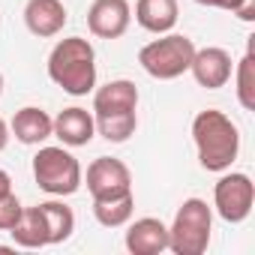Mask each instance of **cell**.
Segmentation results:
<instances>
[{
	"label": "cell",
	"mask_w": 255,
	"mask_h": 255,
	"mask_svg": "<svg viewBox=\"0 0 255 255\" xmlns=\"http://www.w3.org/2000/svg\"><path fill=\"white\" fill-rule=\"evenodd\" d=\"M0 93H3V75H0Z\"/></svg>",
	"instance_id": "cell-25"
},
{
	"label": "cell",
	"mask_w": 255,
	"mask_h": 255,
	"mask_svg": "<svg viewBox=\"0 0 255 255\" xmlns=\"http://www.w3.org/2000/svg\"><path fill=\"white\" fill-rule=\"evenodd\" d=\"M6 144H9V126H6L3 117H0V153L6 150Z\"/></svg>",
	"instance_id": "cell-23"
},
{
	"label": "cell",
	"mask_w": 255,
	"mask_h": 255,
	"mask_svg": "<svg viewBox=\"0 0 255 255\" xmlns=\"http://www.w3.org/2000/svg\"><path fill=\"white\" fill-rule=\"evenodd\" d=\"M9 234H12L15 246H24V249H42V246H48V231H45L39 207H24L21 219L9 228Z\"/></svg>",
	"instance_id": "cell-17"
},
{
	"label": "cell",
	"mask_w": 255,
	"mask_h": 255,
	"mask_svg": "<svg viewBox=\"0 0 255 255\" xmlns=\"http://www.w3.org/2000/svg\"><path fill=\"white\" fill-rule=\"evenodd\" d=\"M135 213V195L126 192L120 198H102V201H93V216L99 225L105 228H123L126 222L132 219Z\"/></svg>",
	"instance_id": "cell-19"
},
{
	"label": "cell",
	"mask_w": 255,
	"mask_h": 255,
	"mask_svg": "<svg viewBox=\"0 0 255 255\" xmlns=\"http://www.w3.org/2000/svg\"><path fill=\"white\" fill-rule=\"evenodd\" d=\"M21 201L12 195V192H3L0 195V231H9L18 219H21Z\"/></svg>",
	"instance_id": "cell-22"
},
{
	"label": "cell",
	"mask_w": 255,
	"mask_h": 255,
	"mask_svg": "<svg viewBox=\"0 0 255 255\" xmlns=\"http://www.w3.org/2000/svg\"><path fill=\"white\" fill-rule=\"evenodd\" d=\"M96 120V132L111 141V144H123L129 141L138 129V114L135 111H114V114H99Z\"/></svg>",
	"instance_id": "cell-18"
},
{
	"label": "cell",
	"mask_w": 255,
	"mask_h": 255,
	"mask_svg": "<svg viewBox=\"0 0 255 255\" xmlns=\"http://www.w3.org/2000/svg\"><path fill=\"white\" fill-rule=\"evenodd\" d=\"M126 249L132 255H159L168 249V225L156 216L126 222Z\"/></svg>",
	"instance_id": "cell-10"
},
{
	"label": "cell",
	"mask_w": 255,
	"mask_h": 255,
	"mask_svg": "<svg viewBox=\"0 0 255 255\" xmlns=\"http://www.w3.org/2000/svg\"><path fill=\"white\" fill-rule=\"evenodd\" d=\"M3 192H12V177L0 168V195H3Z\"/></svg>",
	"instance_id": "cell-24"
},
{
	"label": "cell",
	"mask_w": 255,
	"mask_h": 255,
	"mask_svg": "<svg viewBox=\"0 0 255 255\" xmlns=\"http://www.w3.org/2000/svg\"><path fill=\"white\" fill-rule=\"evenodd\" d=\"M192 141L198 150V162L204 171H228L240 153V129L237 123L219 111V108H204L192 120Z\"/></svg>",
	"instance_id": "cell-1"
},
{
	"label": "cell",
	"mask_w": 255,
	"mask_h": 255,
	"mask_svg": "<svg viewBox=\"0 0 255 255\" xmlns=\"http://www.w3.org/2000/svg\"><path fill=\"white\" fill-rule=\"evenodd\" d=\"M36 207H39L45 231H48V246H57V243H63V240L72 237V231H75V213H72V207H66L63 201H42Z\"/></svg>",
	"instance_id": "cell-16"
},
{
	"label": "cell",
	"mask_w": 255,
	"mask_h": 255,
	"mask_svg": "<svg viewBox=\"0 0 255 255\" xmlns=\"http://www.w3.org/2000/svg\"><path fill=\"white\" fill-rule=\"evenodd\" d=\"M132 24L129 0H93L87 9V30L99 39H120Z\"/></svg>",
	"instance_id": "cell-8"
},
{
	"label": "cell",
	"mask_w": 255,
	"mask_h": 255,
	"mask_svg": "<svg viewBox=\"0 0 255 255\" xmlns=\"http://www.w3.org/2000/svg\"><path fill=\"white\" fill-rule=\"evenodd\" d=\"M234 93H237V102L246 108V111H255V51H252V36H249V48L246 54L240 57V63L234 66Z\"/></svg>",
	"instance_id": "cell-20"
},
{
	"label": "cell",
	"mask_w": 255,
	"mask_h": 255,
	"mask_svg": "<svg viewBox=\"0 0 255 255\" xmlns=\"http://www.w3.org/2000/svg\"><path fill=\"white\" fill-rule=\"evenodd\" d=\"M33 180L42 192L63 198L81 189L84 174L78 159L66 147H39V153L33 156Z\"/></svg>",
	"instance_id": "cell-5"
},
{
	"label": "cell",
	"mask_w": 255,
	"mask_h": 255,
	"mask_svg": "<svg viewBox=\"0 0 255 255\" xmlns=\"http://www.w3.org/2000/svg\"><path fill=\"white\" fill-rule=\"evenodd\" d=\"M177 0H135V21L147 33H171L177 24Z\"/></svg>",
	"instance_id": "cell-15"
},
{
	"label": "cell",
	"mask_w": 255,
	"mask_h": 255,
	"mask_svg": "<svg viewBox=\"0 0 255 255\" xmlns=\"http://www.w3.org/2000/svg\"><path fill=\"white\" fill-rule=\"evenodd\" d=\"M204 6H216V9H225L243 21H255V3L252 0H198Z\"/></svg>",
	"instance_id": "cell-21"
},
{
	"label": "cell",
	"mask_w": 255,
	"mask_h": 255,
	"mask_svg": "<svg viewBox=\"0 0 255 255\" xmlns=\"http://www.w3.org/2000/svg\"><path fill=\"white\" fill-rule=\"evenodd\" d=\"M24 24L33 36L51 39L66 24V6L63 0H27L24 3Z\"/></svg>",
	"instance_id": "cell-12"
},
{
	"label": "cell",
	"mask_w": 255,
	"mask_h": 255,
	"mask_svg": "<svg viewBox=\"0 0 255 255\" xmlns=\"http://www.w3.org/2000/svg\"><path fill=\"white\" fill-rule=\"evenodd\" d=\"M138 108V87L126 78L108 81L93 93V117L114 114V111H135Z\"/></svg>",
	"instance_id": "cell-14"
},
{
	"label": "cell",
	"mask_w": 255,
	"mask_h": 255,
	"mask_svg": "<svg viewBox=\"0 0 255 255\" xmlns=\"http://www.w3.org/2000/svg\"><path fill=\"white\" fill-rule=\"evenodd\" d=\"M48 78L69 96H87L96 87V51L90 39H60L48 54Z\"/></svg>",
	"instance_id": "cell-2"
},
{
	"label": "cell",
	"mask_w": 255,
	"mask_h": 255,
	"mask_svg": "<svg viewBox=\"0 0 255 255\" xmlns=\"http://www.w3.org/2000/svg\"><path fill=\"white\" fill-rule=\"evenodd\" d=\"M87 192L93 201L102 198H120L126 192H132V174L126 168V162L114 156H99L87 165Z\"/></svg>",
	"instance_id": "cell-7"
},
{
	"label": "cell",
	"mask_w": 255,
	"mask_h": 255,
	"mask_svg": "<svg viewBox=\"0 0 255 255\" xmlns=\"http://www.w3.org/2000/svg\"><path fill=\"white\" fill-rule=\"evenodd\" d=\"M210 231H213V210L207 207L204 198H186L174 222L168 228V249L174 255H201L210 246Z\"/></svg>",
	"instance_id": "cell-3"
},
{
	"label": "cell",
	"mask_w": 255,
	"mask_h": 255,
	"mask_svg": "<svg viewBox=\"0 0 255 255\" xmlns=\"http://www.w3.org/2000/svg\"><path fill=\"white\" fill-rule=\"evenodd\" d=\"M252 204H255V183L249 174L243 171H231V174H222L213 186V207L216 213L237 225L243 222L249 213H252Z\"/></svg>",
	"instance_id": "cell-6"
},
{
	"label": "cell",
	"mask_w": 255,
	"mask_h": 255,
	"mask_svg": "<svg viewBox=\"0 0 255 255\" xmlns=\"http://www.w3.org/2000/svg\"><path fill=\"white\" fill-rule=\"evenodd\" d=\"M195 54V42L183 33H159V39L147 42L138 51V63L150 78L159 81H174L183 72H189Z\"/></svg>",
	"instance_id": "cell-4"
},
{
	"label": "cell",
	"mask_w": 255,
	"mask_h": 255,
	"mask_svg": "<svg viewBox=\"0 0 255 255\" xmlns=\"http://www.w3.org/2000/svg\"><path fill=\"white\" fill-rule=\"evenodd\" d=\"M9 132L21 141V144H42L54 135V117H48V111L36 108V105H24L21 111H15Z\"/></svg>",
	"instance_id": "cell-13"
},
{
	"label": "cell",
	"mask_w": 255,
	"mask_h": 255,
	"mask_svg": "<svg viewBox=\"0 0 255 255\" xmlns=\"http://www.w3.org/2000/svg\"><path fill=\"white\" fill-rule=\"evenodd\" d=\"M189 72L192 78L207 87V90H219L231 81V72H234V63H231V54L219 45H207V48H195L192 54V63H189Z\"/></svg>",
	"instance_id": "cell-9"
},
{
	"label": "cell",
	"mask_w": 255,
	"mask_h": 255,
	"mask_svg": "<svg viewBox=\"0 0 255 255\" xmlns=\"http://www.w3.org/2000/svg\"><path fill=\"white\" fill-rule=\"evenodd\" d=\"M96 135V120L87 108H63L54 117V138L63 141V147H84Z\"/></svg>",
	"instance_id": "cell-11"
}]
</instances>
